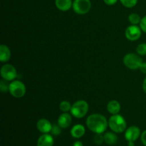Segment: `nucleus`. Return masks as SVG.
I'll use <instances>...</instances> for the list:
<instances>
[{"instance_id":"1","label":"nucleus","mask_w":146,"mask_h":146,"mask_svg":"<svg viewBox=\"0 0 146 146\" xmlns=\"http://www.w3.org/2000/svg\"><path fill=\"white\" fill-rule=\"evenodd\" d=\"M86 126L94 133H103L107 130L108 121L104 115L99 113L90 115L86 119Z\"/></svg>"},{"instance_id":"2","label":"nucleus","mask_w":146,"mask_h":146,"mask_svg":"<svg viewBox=\"0 0 146 146\" xmlns=\"http://www.w3.org/2000/svg\"><path fill=\"white\" fill-rule=\"evenodd\" d=\"M108 126L113 132L121 133L126 130L127 123L122 115L115 114L113 115L108 120Z\"/></svg>"},{"instance_id":"3","label":"nucleus","mask_w":146,"mask_h":146,"mask_svg":"<svg viewBox=\"0 0 146 146\" xmlns=\"http://www.w3.org/2000/svg\"><path fill=\"white\" fill-rule=\"evenodd\" d=\"M71 115L76 118H82L88 111V104L84 100H79L74 103L71 108Z\"/></svg>"},{"instance_id":"4","label":"nucleus","mask_w":146,"mask_h":146,"mask_svg":"<svg viewBox=\"0 0 146 146\" xmlns=\"http://www.w3.org/2000/svg\"><path fill=\"white\" fill-rule=\"evenodd\" d=\"M123 62L124 65L129 69L136 70L140 68V66L143 64V59L141 56L138 54L129 53L124 56Z\"/></svg>"},{"instance_id":"5","label":"nucleus","mask_w":146,"mask_h":146,"mask_svg":"<svg viewBox=\"0 0 146 146\" xmlns=\"http://www.w3.org/2000/svg\"><path fill=\"white\" fill-rule=\"evenodd\" d=\"M27 88L21 81L14 80L9 84V92L14 98H20L25 96Z\"/></svg>"},{"instance_id":"6","label":"nucleus","mask_w":146,"mask_h":146,"mask_svg":"<svg viewBox=\"0 0 146 146\" xmlns=\"http://www.w3.org/2000/svg\"><path fill=\"white\" fill-rule=\"evenodd\" d=\"M72 8L76 14L83 15L91 10V2L90 0H74Z\"/></svg>"},{"instance_id":"7","label":"nucleus","mask_w":146,"mask_h":146,"mask_svg":"<svg viewBox=\"0 0 146 146\" xmlns=\"http://www.w3.org/2000/svg\"><path fill=\"white\" fill-rule=\"evenodd\" d=\"M1 78L7 81H12L17 78V71L15 67L11 64H4L0 71Z\"/></svg>"},{"instance_id":"8","label":"nucleus","mask_w":146,"mask_h":146,"mask_svg":"<svg viewBox=\"0 0 146 146\" xmlns=\"http://www.w3.org/2000/svg\"><path fill=\"white\" fill-rule=\"evenodd\" d=\"M142 31H143L141 30V27H138V25L131 24V26L127 27V29H125V35L128 40L131 41H135L139 39L140 37L141 36Z\"/></svg>"},{"instance_id":"9","label":"nucleus","mask_w":146,"mask_h":146,"mask_svg":"<svg viewBox=\"0 0 146 146\" xmlns=\"http://www.w3.org/2000/svg\"><path fill=\"white\" fill-rule=\"evenodd\" d=\"M141 129L138 126L132 125V126L129 127L128 129L125 130V138L128 142V141L135 142L139 138V137H141Z\"/></svg>"},{"instance_id":"10","label":"nucleus","mask_w":146,"mask_h":146,"mask_svg":"<svg viewBox=\"0 0 146 146\" xmlns=\"http://www.w3.org/2000/svg\"><path fill=\"white\" fill-rule=\"evenodd\" d=\"M36 128L41 133H48L51 132L52 128V124L46 118H41L36 123Z\"/></svg>"},{"instance_id":"11","label":"nucleus","mask_w":146,"mask_h":146,"mask_svg":"<svg viewBox=\"0 0 146 146\" xmlns=\"http://www.w3.org/2000/svg\"><path fill=\"white\" fill-rule=\"evenodd\" d=\"M57 123L61 128L65 129V128H68L72 123L71 115L68 113H63L58 117Z\"/></svg>"},{"instance_id":"12","label":"nucleus","mask_w":146,"mask_h":146,"mask_svg":"<svg viewBox=\"0 0 146 146\" xmlns=\"http://www.w3.org/2000/svg\"><path fill=\"white\" fill-rule=\"evenodd\" d=\"M54 143V138L48 133L41 135L37 141V146H53Z\"/></svg>"},{"instance_id":"13","label":"nucleus","mask_w":146,"mask_h":146,"mask_svg":"<svg viewBox=\"0 0 146 146\" xmlns=\"http://www.w3.org/2000/svg\"><path fill=\"white\" fill-rule=\"evenodd\" d=\"M86 133V128L81 124H76L74 125L71 130V135L74 138H81Z\"/></svg>"},{"instance_id":"14","label":"nucleus","mask_w":146,"mask_h":146,"mask_svg":"<svg viewBox=\"0 0 146 146\" xmlns=\"http://www.w3.org/2000/svg\"><path fill=\"white\" fill-rule=\"evenodd\" d=\"M11 51L7 46L1 44L0 46V61L6 63L11 58Z\"/></svg>"},{"instance_id":"15","label":"nucleus","mask_w":146,"mask_h":146,"mask_svg":"<svg viewBox=\"0 0 146 146\" xmlns=\"http://www.w3.org/2000/svg\"><path fill=\"white\" fill-rule=\"evenodd\" d=\"M55 5L58 10L66 11L72 7V0H55Z\"/></svg>"},{"instance_id":"16","label":"nucleus","mask_w":146,"mask_h":146,"mask_svg":"<svg viewBox=\"0 0 146 146\" xmlns=\"http://www.w3.org/2000/svg\"><path fill=\"white\" fill-rule=\"evenodd\" d=\"M107 111L112 115L118 114L121 111V104L116 100H112L107 104Z\"/></svg>"},{"instance_id":"17","label":"nucleus","mask_w":146,"mask_h":146,"mask_svg":"<svg viewBox=\"0 0 146 146\" xmlns=\"http://www.w3.org/2000/svg\"><path fill=\"white\" fill-rule=\"evenodd\" d=\"M104 142L108 145H113L118 142V136L115 133L107 132L104 134Z\"/></svg>"},{"instance_id":"18","label":"nucleus","mask_w":146,"mask_h":146,"mask_svg":"<svg viewBox=\"0 0 146 146\" xmlns=\"http://www.w3.org/2000/svg\"><path fill=\"white\" fill-rule=\"evenodd\" d=\"M128 21L133 25H138L141 21V18L138 14L133 13L128 16Z\"/></svg>"},{"instance_id":"19","label":"nucleus","mask_w":146,"mask_h":146,"mask_svg":"<svg viewBox=\"0 0 146 146\" xmlns=\"http://www.w3.org/2000/svg\"><path fill=\"white\" fill-rule=\"evenodd\" d=\"M71 106H72L71 105V104L67 101H61L59 104L60 110L64 113H67L69 111H71Z\"/></svg>"},{"instance_id":"20","label":"nucleus","mask_w":146,"mask_h":146,"mask_svg":"<svg viewBox=\"0 0 146 146\" xmlns=\"http://www.w3.org/2000/svg\"><path fill=\"white\" fill-rule=\"evenodd\" d=\"M137 54L138 55L141 56H146V43H142V44H138V46L136 47Z\"/></svg>"},{"instance_id":"21","label":"nucleus","mask_w":146,"mask_h":146,"mask_svg":"<svg viewBox=\"0 0 146 146\" xmlns=\"http://www.w3.org/2000/svg\"><path fill=\"white\" fill-rule=\"evenodd\" d=\"M121 4L127 8H132L138 3V0H120Z\"/></svg>"},{"instance_id":"22","label":"nucleus","mask_w":146,"mask_h":146,"mask_svg":"<svg viewBox=\"0 0 146 146\" xmlns=\"http://www.w3.org/2000/svg\"><path fill=\"white\" fill-rule=\"evenodd\" d=\"M104 142V135L102 133H96L94 137V143L97 145H102Z\"/></svg>"},{"instance_id":"23","label":"nucleus","mask_w":146,"mask_h":146,"mask_svg":"<svg viewBox=\"0 0 146 146\" xmlns=\"http://www.w3.org/2000/svg\"><path fill=\"white\" fill-rule=\"evenodd\" d=\"M51 134L55 136H58L61 133V128L58 125V124H54L52 125V128L51 131Z\"/></svg>"},{"instance_id":"24","label":"nucleus","mask_w":146,"mask_h":146,"mask_svg":"<svg viewBox=\"0 0 146 146\" xmlns=\"http://www.w3.org/2000/svg\"><path fill=\"white\" fill-rule=\"evenodd\" d=\"M139 24L141 30H142L144 33H146V15L141 19V21Z\"/></svg>"},{"instance_id":"25","label":"nucleus","mask_w":146,"mask_h":146,"mask_svg":"<svg viewBox=\"0 0 146 146\" xmlns=\"http://www.w3.org/2000/svg\"><path fill=\"white\" fill-rule=\"evenodd\" d=\"M0 89H1V92H7V91H9V85L7 86L4 81H1L0 82Z\"/></svg>"},{"instance_id":"26","label":"nucleus","mask_w":146,"mask_h":146,"mask_svg":"<svg viewBox=\"0 0 146 146\" xmlns=\"http://www.w3.org/2000/svg\"><path fill=\"white\" fill-rule=\"evenodd\" d=\"M141 141L142 142L143 145L146 146V130L141 133Z\"/></svg>"},{"instance_id":"27","label":"nucleus","mask_w":146,"mask_h":146,"mask_svg":"<svg viewBox=\"0 0 146 146\" xmlns=\"http://www.w3.org/2000/svg\"><path fill=\"white\" fill-rule=\"evenodd\" d=\"M104 1L106 4H107V5L112 6L114 5L115 4H116L118 0H104Z\"/></svg>"},{"instance_id":"28","label":"nucleus","mask_w":146,"mask_h":146,"mask_svg":"<svg viewBox=\"0 0 146 146\" xmlns=\"http://www.w3.org/2000/svg\"><path fill=\"white\" fill-rule=\"evenodd\" d=\"M140 71L143 73V74H146V62H143L141 66H140Z\"/></svg>"},{"instance_id":"29","label":"nucleus","mask_w":146,"mask_h":146,"mask_svg":"<svg viewBox=\"0 0 146 146\" xmlns=\"http://www.w3.org/2000/svg\"><path fill=\"white\" fill-rule=\"evenodd\" d=\"M73 146H84V145H83V143L81 142V141H76V142L74 143Z\"/></svg>"},{"instance_id":"30","label":"nucleus","mask_w":146,"mask_h":146,"mask_svg":"<svg viewBox=\"0 0 146 146\" xmlns=\"http://www.w3.org/2000/svg\"><path fill=\"white\" fill-rule=\"evenodd\" d=\"M143 90L144 93L146 94V77L145 79H144L143 83Z\"/></svg>"},{"instance_id":"31","label":"nucleus","mask_w":146,"mask_h":146,"mask_svg":"<svg viewBox=\"0 0 146 146\" xmlns=\"http://www.w3.org/2000/svg\"><path fill=\"white\" fill-rule=\"evenodd\" d=\"M128 146H135V143H134V141H128Z\"/></svg>"}]
</instances>
